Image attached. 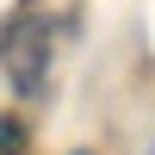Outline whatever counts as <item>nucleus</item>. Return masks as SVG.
Masks as SVG:
<instances>
[{"instance_id": "obj_1", "label": "nucleus", "mask_w": 155, "mask_h": 155, "mask_svg": "<svg viewBox=\"0 0 155 155\" xmlns=\"http://www.w3.org/2000/svg\"><path fill=\"white\" fill-rule=\"evenodd\" d=\"M0 68H6L19 99H44V87H50V19L44 12L25 6L19 19H6V31H0Z\"/></svg>"}, {"instance_id": "obj_3", "label": "nucleus", "mask_w": 155, "mask_h": 155, "mask_svg": "<svg viewBox=\"0 0 155 155\" xmlns=\"http://www.w3.org/2000/svg\"><path fill=\"white\" fill-rule=\"evenodd\" d=\"M81 155H87V149H81Z\"/></svg>"}, {"instance_id": "obj_2", "label": "nucleus", "mask_w": 155, "mask_h": 155, "mask_svg": "<svg viewBox=\"0 0 155 155\" xmlns=\"http://www.w3.org/2000/svg\"><path fill=\"white\" fill-rule=\"evenodd\" d=\"M25 143H31V130H25L19 118H6V112H0V155H25Z\"/></svg>"}]
</instances>
